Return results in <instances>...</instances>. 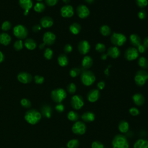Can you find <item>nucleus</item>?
Returning <instances> with one entry per match:
<instances>
[{"instance_id": "nucleus-34", "label": "nucleus", "mask_w": 148, "mask_h": 148, "mask_svg": "<svg viewBox=\"0 0 148 148\" xmlns=\"http://www.w3.org/2000/svg\"><path fill=\"white\" fill-rule=\"evenodd\" d=\"M45 8H46V6L45 3L40 2H37L34 7V10L37 13L43 12L45 10Z\"/></svg>"}, {"instance_id": "nucleus-12", "label": "nucleus", "mask_w": 148, "mask_h": 148, "mask_svg": "<svg viewBox=\"0 0 148 148\" xmlns=\"http://www.w3.org/2000/svg\"><path fill=\"white\" fill-rule=\"evenodd\" d=\"M56 36L55 34L50 31L46 32L43 36V41L46 45L50 46L54 44L56 41Z\"/></svg>"}, {"instance_id": "nucleus-58", "label": "nucleus", "mask_w": 148, "mask_h": 148, "mask_svg": "<svg viewBox=\"0 0 148 148\" xmlns=\"http://www.w3.org/2000/svg\"><path fill=\"white\" fill-rule=\"evenodd\" d=\"M45 45H45L44 43H40V44L39 45V49H43V48L45 47Z\"/></svg>"}, {"instance_id": "nucleus-7", "label": "nucleus", "mask_w": 148, "mask_h": 148, "mask_svg": "<svg viewBox=\"0 0 148 148\" xmlns=\"http://www.w3.org/2000/svg\"><path fill=\"white\" fill-rule=\"evenodd\" d=\"M148 79V73L144 70L138 71L134 77L136 84L138 86H143Z\"/></svg>"}, {"instance_id": "nucleus-26", "label": "nucleus", "mask_w": 148, "mask_h": 148, "mask_svg": "<svg viewBox=\"0 0 148 148\" xmlns=\"http://www.w3.org/2000/svg\"><path fill=\"white\" fill-rule=\"evenodd\" d=\"M92 58L89 56H86L82 60V65L84 69H88L92 66Z\"/></svg>"}, {"instance_id": "nucleus-5", "label": "nucleus", "mask_w": 148, "mask_h": 148, "mask_svg": "<svg viewBox=\"0 0 148 148\" xmlns=\"http://www.w3.org/2000/svg\"><path fill=\"white\" fill-rule=\"evenodd\" d=\"M14 35L18 39L22 40L25 39L28 35V31L27 28L23 25L18 24L16 25L13 30Z\"/></svg>"}, {"instance_id": "nucleus-51", "label": "nucleus", "mask_w": 148, "mask_h": 148, "mask_svg": "<svg viewBox=\"0 0 148 148\" xmlns=\"http://www.w3.org/2000/svg\"><path fill=\"white\" fill-rule=\"evenodd\" d=\"M137 50H138V52H139L140 53H145L146 51V47L143 45L140 44L139 46H138L137 47Z\"/></svg>"}, {"instance_id": "nucleus-33", "label": "nucleus", "mask_w": 148, "mask_h": 148, "mask_svg": "<svg viewBox=\"0 0 148 148\" xmlns=\"http://www.w3.org/2000/svg\"><path fill=\"white\" fill-rule=\"evenodd\" d=\"M80 145L79 140L76 139H72L69 140L66 143L67 148H78Z\"/></svg>"}, {"instance_id": "nucleus-11", "label": "nucleus", "mask_w": 148, "mask_h": 148, "mask_svg": "<svg viewBox=\"0 0 148 148\" xmlns=\"http://www.w3.org/2000/svg\"><path fill=\"white\" fill-rule=\"evenodd\" d=\"M18 4L21 9L24 10V15L27 16L33 6V2L32 0H18Z\"/></svg>"}, {"instance_id": "nucleus-18", "label": "nucleus", "mask_w": 148, "mask_h": 148, "mask_svg": "<svg viewBox=\"0 0 148 148\" xmlns=\"http://www.w3.org/2000/svg\"><path fill=\"white\" fill-rule=\"evenodd\" d=\"M132 99L135 105L138 106H142L145 101V98L144 96L140 93H136L134 94Z\"/></svg>"}, {"instance_id": "nucleus-60", "label": "nucleus", "mask_w": 148, "mask_h": 148, "mask_svg": "<svg viewBox=\"0 0 148 148\" xmlns=\"http://www.w3.org/2000/svg\"><path fill=\"white\" fill-rule=\"evenodd\" d=\"M62 1L64 2V3H68L70 2V0H62Z\"/></svg>"}, {"instance_id": "nucleus-57", "label": "nucleus", "mask_w": 148, "mask_h": 148, "mask_svg": "<svg viewBox=\"0 0 148 148\" xmlns=\"http://www.w3.org/2000/svg\"><path fill=\"white\" fill-rule=\"evenodd\" d=\"M109 66H110V65L108 66V68L105 70V71H104L105 74L106 75H109V68H110Z\"/></svg>"}, {"instance_id": "nucleus-62", "label": "nucleus", "mask_w": 148, "mask_h": 148, "mask_svg": "<svg viewBox=\"0 0 148 148\" xmlns=\"http://www.w3.org/2000/svg\"><path fill=\"white\" fill-rule=\"evenodd\" d=\"M60 148H64V147H60Z\"/></svg>"}, {"instance_id": "nucleus-27", "label": "nucleus", "mask_w": 148, "mask_h": 148, "mask_svg": "<svg viewBox=\"0 0 148 148\" xmlns=\"http://www.w3.org/2000/svg\"><path fill=\"white\" fill-rule=\"evenodd\" d=\"M134 148H148V140L144 139H138L134 143Z\"/></svg>"}, {"instance_id": "nucleus-6", "label": "nucleus", "mask_w": 148, "mask_h": 148, "mask_svg": "<svg viewBox=\"0 0 148 148\" xmlns=\"http://www.w3.org/2000/svg\"><path fill=\"white\" fill-rule=\"evenodd\" d=\"M110 40L115 46H121L126 42L127 38L123 34L114 32L110 37Z\"/></svg>"}, {"instance_id": "nucleus-16", "label": "nucleus", "mask_w": 148, "mask_h": 148, "mask_svg": "<svg viewBox=\"0 0 148 148\" xmlns=\"http://www.w3.org/2000/svg\"><path fill=\"white\" fill-rule=\"evenodd\" d=\"M100 97V92L98 89H92L90 90L87 95V99L88 102L94 103L98 100Z\"/></svg>"}, {"instance_id": "nucleus-45", "label": "nucleus", "mask_w": 148, "mask_h": 148, "mask_svg": "<svg viewBox=\"0 0 148 148\" xmlns=\"http://www.w3.org/2000/svg\"><path fill=\"white\" fill-rule=\"evenodd\" d=\"M91 148H105V146L102 142L98 140H95L92 142Z\"/></svg>"}, {"instance_id": "nucleus-23", "label": "nucleus", "mask_w": 148, "mask_h": 148, "mask_svg": "<svg viewBox=\"0 0 148 148\" xmlns=\"http://www.w3.org/2000/svg\"><path fill=\"white\" fill-rule=\"evenodd\" d=\"M129 123L125 120H121L118 124V129L119 131L122 134L127 133L129 130Z\"/></svg>"}, {"instance_id": "nucleus-13", "label": "nucleus", "mask_w": 148, "mask_h": 148, "mask_svg": "<svg viewBox=\"0 0 148 148\" xmlns=\"http://www.w3.org/2000/svg\"><path fill=\"white\" fill-rule=\"evenodd\" d=\"M61 15L65 18H70L74 14V10L73 7L69 5H66L62 6L60 10Z\"/></svg>"}, {"instance_id": "nucleus-22", "label": "nucleus", "mask_w": 148, "mask_h": 148, "mask_svg": "<svg viewBox=\"0 0 148 148\" xmlns=\"http://www.w3.org/2000/svg\"><path fill=\"white\" fill-rule=\"evenodd\" d=\"M11 36L6 32L0 34V43L3 46H8L11 42Z\"/></svg>"}, {"instance_id": "nucleus-30", "label": "nucleus", "mask_w": 148, "mask_h": 148, "mask_svg": "<svg viewBox=\"0 0 148 148\" xmlns=\"http://www.w3.org/2000/svg\"><path fill=\"white\" fill-rule=\"evenodd\" d=\"M79 117H80V116H79V114H78V113H77L76 112L73 111V110L69 111L67 114V118L71 121L76 122V121H78Z\"/></svg>"}, {"instance_id": "nucleus-28", "label": "nucleus", "mask_w": 148, "mask_h": 148, "mask_svg": "<svg viewBox=\"0 0 148 148\" xmlns=\"http://www.w3.org/2000/svg\"><path fill=\"white\" fill-rule=\"evenodd\" d=\"M130 40L132 45L135 47H138L141 44V39L140 37L135 34H131L130 36Z\"/></svg>"}, {"instance_id": "nucleus-53", "label": "nucleus", "mask_w": 148, "mask_h": 148, "mask_svg": "<svg viewBox=\"0 0 148 148\" xmlns=\"http://www.w3.org/2000/svg\"><path fill=\"white\" fill-rule=\"evenodd\" d=\"M105 86V83L103 81H101V82H98V84H97V87H98V90H102V89H103Z\"/></svg>"}, {"instance_id": "nucleus-15", "label": "nucleus", "mask_w": 148, "mask_h": 148, "mask_svg": "<svg viewBox=\"0 0 148 148\" xmlns=\"http://www.w3.org/2000/svg\"><path fill=\"white\" fill-rule=\"evenodd\" d=\"M17 80L24 84H28L31 82L32 80V76L31 74L26 72H20L17 76Z\"/></svg>"}, {"instance_id": "nucleus-59", "label": "nucleus", "mask_w": 148, "mask_h": 148, "mask_svg": "<svg viewBox=\"0 0 148 148\" xmlns=\"http://www.w3.org/2000/svg\"><path fill=\"white\" fill-rule=\"evenodd\" d=\"M84 1L88 3H92L94 1V0H84Z\"/></svg>"}, {"instance_id": "nucleus-47", "label": "nucleus", "mask_w": 148, "mask_h": 148, "mask_svg": "<svg viewBox=\"0 0 148 148\" xmlns=\"http://www.w3.org/2000/svg\"><path fill=\"white\" fill-rule=\"evenodd\" d=\"M138 17L140 20H144V19L146 18L147 14H146V11L145 10H140L138 12Z\"/></svg>"}, {"instance_id": "nucleus-25", "label": "nucleus", "mask_w": 148, "mask_h": 148, "mask_svg": "<svg viewBox=\"0 0 148 148\" xmlns=\"http://www.w3.org/2000/svg\"><path fill=\"white\" fill-rule=\"evenodd\" d=\"M25 47L29 50H33L36 47V42L32 38L26 39L24 42Z\"/></svg>"}, {"instance_id": "nucleus-19", "label": "nucleus", "mask_w": 148, "mask_h": 148, "mask_svg": "<svg viewBox=\"0 0 148 148\" xmlns=\"http://www.w3.org/2000/svg\"><path fill=\"white\" fill-rule=\"evenodd\" d=\"M40 25L45 28H50L53 25V20L49 16H44L40 20Z\"/></svg>"}, {"instance_id": "nucleus-21", "label": "nucleus", "mask_w": 148, "mask_h": 148, "mask_svg": "<svg viewBox=\"0 0 148 148\" xmlns=\"http://www.w3.org/2000/svg\"><path fill=\"white\" fill-rule=\"evenodd\" d=\"M107 54L112 58H117L120 55V51L117 46H112L108 49Z\"/></svg>"}, {"instance_id": "nucleus-61", "label": "nucleus", "mask_w": 148, "mask_h": 148, "mask_svg": "<svg viewBox=\"0 0 148 148\" xmlns=\"http://www.w3.org/2000/svg\"><path fill=\"white\" fill-rule=\"evenodd\" d=\"M36 1H38V2H41L42 0H36Z\"/></svg>"}, {"instance_id": "nucleus-3", "label": "nucleus", "mask_w": 148, "mask_h": 148, "mask_svg": "<svg viewBox=\"0 0 148 148\" xmlns=\"http://www.w3.org/2000/svg\"><path fill=\"white\" fill-rule=\"evenodd\" d=\"M95 75L90 71H84L81 73V82L86 86L92 85L95 82Z\"/></svg>"}, {"instance_id": "nucleus-50", "label": "nucleus", "mask_w": 148, "mask_h": 148, "mask_svg": "<svg viewBox=\"0 0 148 148\" xmlns=\"http://www.w3.org/2000/svg\"><path fill=\"white\" fill-rule=\"evenodd\" d=\"M64 51L65 53H69L72 51V46L70 44H66L65 45Z\"/></svg>"}, {"instance_id": "nucleus-39", "label": "nucleus", "mask_w": 148, "mask_h": 148, "mask_svg": "<svg viewBox=\"0 0 148 148\" xmlns=\"http://www.w3.org/2000/svg\"><path fill=\"white\" fill-rule=\"evenodd\" d=\"M11 27H12V24L9 21H5L2 24L1 29L3 31L6 32V31H9L11 28Z\"/></svg>"}, {"instance_id": "nucleus-1", "label": "nucleus", "mask_w": 148, "mask_h": 148, "mask_svg": "<svg viewBox=\"0 0 148 148\" xmlns=\"http://www.w3.org/2000/svg\"><path fill=\"white\" fill-rule=\"evenodd\" d=\"M41 113L36 109H30L25 114V120L27 122L31 124H35L38 123L41 119Z\"/></svg>"}, {"instance_id": "nucleus-41", "label": "nucleus", "mask_w": 148, "mask_h": 148, "mask_svg": "<svg viewBox=\"0 0 148 148\" xmlns=\"http://www.w3.org/2000/svg\"><path fill=\"white\" fill-rule=\"evenodd\" d=\"M105 45L102 43H98L95 45V50L99 53H103L105 51Z\"/></svg>"}, {"instance_id": "nucleus-8", "label": "nucleus", "mask_w": 148, "mask_h": 148, "mask_svg": "<svg viewBox=\"0 0 148 148\" xmlns=\"http://www.w3.org/2000/svg\"><path fill=\"white\" fill-rule=\"evenodd\" d=\"M87 127L84 122L77 121L75 122L72 127V131L73 134L78 135H82L86 132Z\"/></svg>"}, {"instance_id": "nucleus-20", "label": "nucleus", "mask_w": 148, "mask_h": 148, "mask_svg": "<svg viewBox=\"0 0 148 148\" xmlns=\"http://www.w3.org/2000/svg\"><path fill=\"white\" fill-rule=\"evenodd\" d=\"M81 119L83 122L86 123H91L95 120V114L90 111L86 112L82 114L81 116Z\"/></svg>"}, {"instance_id": "nucleus-29", "label": "nucleus", "mask_w": 148, "mask_h": 148, "mask_svg": "<svg viewBox=\"0 0 148 148\" xmlns=\"http://www.w3.org/2000/svg\"><path fill=\"white\" fill-rule=\"evenodd\" d=\"M58 63L61 66H65L68 64V59L67 56L64 54H60L57 58Z\"/></svg>"}, {"instance_id": "nucleus-56", "label": "nucleus", "mask_w": 148, "mask_h": 148, "mask_svg": "<svg viewBox=\"0 0 148 148\" xmlns=\"http://www.w3.org/2000/svg\"><path fill=\"white\" fill-rule=\"evenodd\" d=\"M107 57H108V54L103 53V54H102L101 55V59L103 60H105L106 59Z\"/></svg>"}, {"instance_id": "nucleus-55", "label": "nucleus", "mask_w": 148, "mask_h": 148, "mask_svg": "<svg viewBox=\"0 0 148 148\" xmlns=\"http://www.w3.org/2000/svg\"><path fill=\"white\" fill-rule=\"evenodd\" d=\"M5 60V56L3 53L0 51V63H2Z\"/></svg>"}, {"instance_id": "nucleus-24", "label": "nucleus", "mask_w": 148, "mask_h": 148, "mask_svg": "<svg viewBox=\"0 0 148 148\" xmlns=\"http://www.w3.org/2000/svg\"><path fill=\"white\" fill-rule=\"evenodd\" d=\"M40 111L41 114L46 118H50L52 115V109L49 105H43L41 108Z\"/></svg>"}, {"instance_id": "nucleus-42", "label": "nucleus", "mask_w": 148, "mask_h": 148, "mask_svg": "<svg viewBox=\"0 0 148 148\" xmlns=\"http://www.w3.org/2000/svg\"><path fill=\"white\" fill-rule=\"evenodd\" d=\"M129 113L132 116H137L140 114V111L136 107H131L129 109Z\"/></svg>"}, {"instance_id": "nucleus-44", "label": "nucleus", "mask_w": 148, "mask_h": 148, "mask_svg": "<svg viewBox=\"0 0 148 148\" xmlns=\"http://www.w3.org/2000/svg\"><path fill=\"white\" fill-rule=\"evenodd\" d=\"M136 3L137 6L140 8L146 7L148 4L147 0H136Z\"/></svg>"}, {"instance_id": "nucleus-17", "label": "nucleus", "mask_w": 148, "mask_h": 148, "mask_svg": "<svg viewBox=\"0 0 148 148\" xmlns=\"http://www.w3.org/2000/svg\"><path fill=\"white\" fill-rule=\"evenodd\" d=\"M77 48L80 53L85 55L89 52L90 50V45L88 41L86 40H83L79 43Z\"/></svg>"}, {"instance_id": "nucleus-10", "label": "nucleus", "mask_w": 148, "mask_h": 148, "mask_svg": "<svg viewBox=\"0 0 148 148\" xmlns=\"http://www.w3.org/2000/svg\"><path fill=\"white\" fill-rule=\"evenodd\" d=\"M125 58L128 61H133L136 60L139 56V52L136 48L129 47L128 48L124 54Z\"/></svg>"}, {"instance_id": "nucleus-2", "label": "nucleus", "mask_w": 148, "mask_h": 148, "mask_svg": "<svg viewBox=\"0 0 148 148\" xmlns=\"http://www.w3.org/2000/svg\"><path fill=\"white\" fill-rule=\"evenodd\" d=\"M112 148H129V143L127 138L123 134L114 136L112 142Z\"/></svg>"}, {"instance_id": "nucleus-35", "label": "nucleus", "mask_w": 148, "mask_h": 148, "mask_svg": "<svg viewBox=\"0 0 148 148\" xmlns=\"http://www.w3.org/2000/svg\"><path fill=\"white\" fill-rule=\"evenodd\" d=\"M138 65L143 69H146L148 68V61L144 57H140L138 61Z\"/></svg>"}, {"instance_id": "nucleus-31", "label": "nucleus", "mask_w": 148, "mask_h": 148, "mask_svg": "<svg viewBox=\"0 0 148 148\" xmlns=\"http://www.w3.org/2000/svg\"><path fill=\"white\" fill-rule=\"evenodd\" d=\"M81 30V26L79 23H74L69 26V31L73 35L78 34Z\"/></svg>"}, {"instance_id": "nucleus-9", "label": "nucleus", "mask_w": 148, "mask_h": 148, "mask_svg": "<svg viewBox=\"0 0 148 148\" xmlns=\"http://www.w3.org/2000/svg\"><path fill=\"white\" fill-rule=\"evenodd\" d=\"M71 105L75 110H79L84 105V99L80 95H74L71 99Z\"/></svg>"}, {"instance_id": "nucleus-32", "label": "nucleus", "mask_w": 148, "mask_h": 148, "mask_svg": "<svg viewBox=\"0 0 148 148\" xmlns=\"http://www.w3.org/2000/svg\"><path fill=\"white\" fill-rule=\"evenodd\" d=\"M101 34L105 36H108L111 34V29L110 27L107 25H103L99 29Z\"/></svg>"}, {"instance_id": "nucleus-37", "label": "nucleus", "mask_w": 148, "mask_h": 148, "mask_svg": "<svg viewBox=\"0 0 148 148\" xmlns=\"http://www.w3.org/2000/svg\"><path fill=\"white\" fill-rule=\"evenodd\" d=\"M53 56V51L50 48H46L44 51V57L46 60H51Z\"/></svg>"}, {"instance_id": "nucleus-49", "label": "nucleus", "mask_w": 148, "mask_h": 148, "mask_svg": "<svg viewBox=\"0 0 148 148\" xmlns=\"http://www.w3.org/2000/svg\"><path fill=\"white\" fill-rule=\"evenodd\" d=\"M58 0H45V2L49 6H53L56 5Z\"/></svg>"}, {"instance_id": "nucleus-38", "label": "nucleus", "mask_w": 148, "mask_h": 148, "mask_svg": "<svg viewBox=\"0 0 148 148\" xmlns=\"http://www.w3.org/2000/svg\"><path fill=\"white\" fill-rule=\"evenodd\" d=\"M66 90H67V91L69 93V94H75L76 91V86L75 85V83H69L67 87H66Z\"/></svg>"}, {"instance_id": "nucleus-4", "label": "nucleus", "mask_w": 148, "mask_h": 148, "mask_svg": "<svg viewBox=\"0 0 148 148\" xmlns=\"http://www.w3.org/2000/svg\"><path fill=\"white\" fill-rule=\"evenodd\" d=\"M66 92L65 90L62 88H56L51 92V99L57 103H61L66 97Z\"/></svg>"}, {"instance_id": "nucleus-36", "label": "nucleus", "mask_w": 148, "mask_h": 148, "mask_svg": "<svg viewBox=\"0 0 148 148\" xmlns=\"http://www.w3.org/2000/svg\"><path fill=\"white\" fill-rule=\"evenodd\" d=\"M13 47L14 50L16 51H20L22 50V49L23 48V42L22 40L18 39L16 41H15V42L13 44Z\"/></svg>"}, {"instance_id": "nucleus-14", "label": "nucleus", "mask_w": 148, "mask_h": 148, "mask_svg": "<svg viewBox=\"0 0 148 148\" xmlns=\"http://www.w3.org/2000/svg\"><path fill=\"white\" fill-rule=\"evenodd\" d=\"M76 13L80 18H85L90 14L88 8L84 5H80L76 8Z\"/></svg>"}, {"instance_id": "nucleus-46", "label": "nucleus", "mask_w": 148, "mask_h": 148, "mask_svg": "<svg viewBox=\"0 0 148 148\" xmlns=\"http://www.w3.org/2000/svg\"><path fill=\"white\" fill-rule=\"evenodd\" d=\"M34 80H35V82L36 84H42L44 82L45 78L42 76L35 75L34 76Z\"/></svg>"}, {"instance_id": "nucleus-48", "label": "nucleus", "mask_w": 148, "mask_h": 148, "mask_svg": "<svg viewBox=\"0 0 148 148\" xmlns=\"http://www.w3.org/2000/svg\"><path fill=\"white\" fill-rule=\"evenodd\" d=\"M55 109L58 113H62L64 110V106L61 103H58L55 107Z\"/></svg>"}, {"instance_id": "nucleus-40", "label": "nucleus", "mask_w": 148, "mask_h": 148, "mask_svg": "<svg viewBox=\"0 0 148 148\" xmlns=\"http://www.w3.org/2000/svg\"><path fill=\"white\" fill-rule=\"evenodd\" d=\"M80 73V69L77 68H73L69 71V75L72 77H75L77 76Z\"/></svg>"}, {"instance_id": "nucleus-43", "label": "nucleus", "mask_w": 148, "mask_h": 148, "mask_svg": "<svg viewBox=\"0 0 148 148\" xmlns=\"http://www.w3.org/2000/svg\"><path fill=\"white\" fill-rule=\"evenodd\" d=\"M21 105L24 107V108H29L31 106V101L27 99V98H23L21 100Z\"/></svg>"}, {"instance_id": "nucleus-52", "label": "nucleus", "mask_w": 148, "mask_h": 148, "mask_svg": "<svg viewBox=\"0 0 148 148\" xmlns=\"http://www.w3.org/2000/svg\"><path fill=\"white\" fill-rule=\"evenodd\" d=\"M41 28L42 27L40 26V24H35L32 27V30L34 32H38L39 31H40Z\"/></svg>"}, {"instance_id": "nucleus-54", "label": "nucleus", "mask_w": 148, "mask_h": 148, "mask_svg": "<svg viewBox=\"0 0 148 148\" xmlns=\"http://www.w3.org/2000/svg\"><path fill=\"white\" fill-rule=\"evenodd\" d=\"M146 49H148V37H146L143 40V44Z\"/></svg>"}]
</instances>
